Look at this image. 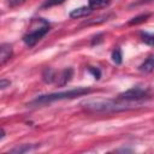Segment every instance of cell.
Listing matches in <instances>:
<instances>
[{"mask_svg": "<svg viewBox=\"0 0 154 154\" xmlns=\"http://www.w3.org/2000/svg\"><path fill=\"white\" fill-rule=\"evenodd\" d=\"M91 93L90 88H84V87H79V88H75V89H70V90H64V91H59V93H51V94H45V95H40L37 96L34 101L30 102V106H42V105H47L54 101H59V100H67V99H75L77 96H83Z\"/></svg>", "mask_w": 154, "mask_h": 154, "instance_id": "obj_1", "label": "cell"}, {"mask_svg": "<svg viewBox=\"0 0 154 154\" xmlns=\"http://www.w3.org/2000/svg\"><path fill=\"white\" fill-rule=\"evenodd\" d=\"M82 106L94 112H118L131 108L130 105L124 102H117L113 100H87L82 102Z\"/></svg>", "mask_w": 154, "mask_h": 154, "instance_id": "obj_2", "label": "cell"}, {"mask_svg": "<svg viewBox=\"0 0 154 154\" xmlns=\"http://www.w3.org/2000/svg\"><path fill=\"white\" fill-rule=\"evenodd\" d=\"M49 23L43 18H36L31 23V29L23 36V42L28 47H34L48 31H49Z\"/></svg>", "mask_w": 154, "mask_h": 154, "instance_id": "obj_3", "label": "cell"}, {"mask_svg": "<svg viewBox=\"0 0 154 154\" xmlns=\"http://www.w3.org/2000/svg\"><path fill=\"white\" fill-rule=\"evenodd\" d=\"M149 97V93L147 89L140 88V87H134L131 89H128L126 91L119 94V100L126 101V102H137V101H143Z\"/></svg>", "mask_w": 154, "mask_h": 154, "instance_id": "obj_4", "label": "cell"}, {"mask_svg": "<svg viewBox=\"0 0 154 154\" xmlns=\"http://www.w3.org/2000/svg\"><path fill=\"white\" fill-rule=\"evenodd\" d=\"M72 76H73V70H72L71 67L65 69V70H63L60 73L57 75V78H55V82H54V83H55L58 87H64L65 84H67V82L71 81Z\"/></svg>", "mask_w": 154, "mask_h": 154, "instance_id": "obj_5", "label": "cell"}, {"mask_svg": "<svg viewBox=\"0 0 154 154\" xmlns=\"http://www.w3.org/2000/svg\"><path fill=\"white\" fill-rule=\"evenodd\" d=\"M13 55V49L10 43H2L0 46V64L4 65L8 61Z\"/></svg>", "mask_w": 154, "mask_h": 154, "instance_id": "obj_6", "label": "cell"}, {"mask_svg": "<svg viewBox=\"0 0 154 154\" xmlns=\"http://www.w3.org/2000/svg\"><path fill=\"white\" fill-rule=\"evenodd\" d=\"M91 12H93V8L90 6H82V7L72 10L70 12V17L71 18H83V17L89 16Z\"/></svg>", "mask_w": 154, "mask_h": 154, "instance_id": "obj_7", "label": "cell"}, {"mask_svg": "<svg viewBox=\"0 0 154 154\" xmlns=\"http://www.w3.org/2000/svg\"><path fill=\"white\" fill-rule=\"evenodd\" d=\"M140 71L144 72V73H149L152 71H154V55H149L141 65H140Z\"/></svg>", "mask_w": 154, "mask_h": 154, "instance_id": "obj_8", "label": "cell"}, {"mask_svg": "<svg viewBox=\"0 0 154 154\" xmlns=\"http://www.w3.org/2000/svg\"><path fill=\"white\" fill-rule=\"evenodd\" d=\"M55 78H57V73H55L54 70H52L49 67H47V69L43 70V72H42V79H43V82H46V83H53V82H55Z\"/></svg>", "mask_w": 154, "mask_h": 154, "instance_id": "obj_9", "label": "cell"}, {"mask_svg": "<svg viewBox=\"0 0 154 154\" xmlns=\"http://www.w3.org/2000/svg\"><path fill=\"white\" fill-rule=\"evenodd\" d=\"M36 146L34 144H20V146H17L14 148H12L10 150V153H16V154H22V153H26V152H30L32 149H35Z\"/></svg>", "mask_w": 154, "mask_h": 154, "instance_id": "obj_10", "label": "cell"}, {"mask_svg": "<svg viewBox=\"0 0 154 154\" xmlns=\"http://www.w3.org/2000/svg\"><path fill=\"white\" fill-rule=\"evenodd\" d=\"M141 40L148 46H154V34L148 32V31H142L141 32Z\"/></svg>", "mask_w": 154, "mask_h": 154, "instance_id": "obj_11", "label": "cell"}, {"mask_svg": "<svg viewBox=\"0 0 154 154\" xmlns=\"http://www.w3.org/2000/svg\"><path fill=\"white\" fill-rule=\"evenodd\" d=\"M150 17V14L149 13H143V14H140V16H137V17H134L130 22H129V24L130 25H134V24H140V23H143V22H146L148 18Z\"/></svg>", "mask_w": 154, "mask_h": 154, "instance_id": "obj_12", "label": "cell"}, {"mask_svg": "<svg viewBox=\"0 0 154 154\" xmlns=\"http://www.w3.org/2000/svg\"><path fill=\"white\" fill-rule=\"evenodd\" d=\"M111 0H89V6L94 10V8H100V7H103L106 5L109 4Z\"/></svg>", "mask_w": 154, "mask_h": 154, "instance_id": "obj_13", "label": "cell"}, {"mask_svg": "<svg viewBox=\"0 0 154 154\" xmlns=\"http://www.w3.org/2000/svg\"><path fill=\"white\" fill-rule=\"evenodd\" d=\"M112 61L116 64V65H120L122 61H123V55H122V52L119 48H116L113 52H112Z\"/></svg>", "mask_w": 154, "mask_h": 154, "instance_id": "obj_14", "label": "cell"}, {"mask_svg": "<svg viewBox=\"0 0 154 154\" xmlns=\"http://www.w3.org/2000/svg\"><path fill=\"white\" fill-rule=\"evenodd\" d=\"M65 0H46L42 5H41V8H48V7H52V6H57V5H60L63 4Z\"/></svg>", "mask_w": 154, "mask_h": 154, "instance_id": "obj_15", "label": "cell"}, {"mask_svg": "<svg viewBox=\"0 0 154 154\" xmlns=\"http://www.w3.org/2000/svg\"><path fill=\"white\" fill-rule=\"evenodd\" d=\"M88 71L94 76V78H95V79H99V78H100V76H101V72H100V70H99L97 67L89 66V67H88Z\"/></svg>", "mask_w": 154, "mask_h": 154, "instance_id": "obj_16", "label": "cell"}, {"mask_svg": "<svg viewBox=\"0 0 154 154\" xmlns=\"http://www.w3.org/2000/svg\"><path fill=\"white\" fill-rule=\"evenodd\" d=\"M25 0H7V5L10 7H17V6H20L22 4H24Z\"/></svg>", "mask_w": 154, "mask_h": 154, "instance_id": "obj_17", "label": "cell"}, {"mask_svg": "<svg viewBox=\"0 0 154 154\" xmlns=\"http://www.w3.org/2000/svg\"><path fill=\"white\" fill-rule=\"evenodd\" d=\"M10 84H11V82H10L8 79H5V78H2V79L0 81V89H1V90H4L5 88L10 87Z\"/></svg>", "mask_w": 154, "mask_h": 154, "instance_id": "obj_18", "label": "cell"}, {"mask_svg": "<svg viewBox=\"0 0 154 154\" xmlns=\"http://www.w3.org/2000/svg\"><path fill=\"white\" fill-rule=\"evenodd\" d=\"M4 137H5V130H4V129H1V137H0V138L2 140Z\"/></svg>", "mask_w": 154, "mask_h": 154, "instance_id": "obj_19", "label": "cell"}]
</instances>
